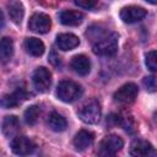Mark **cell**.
<instances>
[{
    "label": "cell",
    "instance_id": "cb8c5ba5",
    "mask_svg": "<svg viewBox=\"0 0 157 157\" xmlns=\"http://www.w3.org/2000/svg\"><path fill=\"white\" fill-rule=\"evenodd\" d=\"M142 85L147 92H156L157 91V76H146L142 80Z\"/></svg>",
    "mask_w": 157,
    "mask_h": 157
},
{
    "label": "cell",
    "instance_id": "7c38bea8",
    "mask_svg": "<svg viewBox=\"0 0 157 157\" xmlns=\"http://www.w3.org/2000/svg\"><path fill=\"white\" fill-rule=\"evenodd\" d=\"M6 7H7L10 20L15 25H20L25 15V9H23L22 2L20 0H9L6 4Z\"/></svg>",
    "mask_w": 157,
    "mask_h": 157
},
{
    "label": "cell",
    "instance_id": "9a60e30c",
    "mask_svg": "<svg viewBox=\"0 0 157 157\" xmlns=\"http://www.w3.org/2000/svg\"><path fill=\"white\" fill-rule=\"evenodd\" d=\"M80 44V39L72 33H61L56 37V47L60 50L67 52L76 48Z\"/></svg>",
    "mask_w": 157,
    "mask_h": 157
},
{
    "label": "cell",
    "instance_id": "8fae6325",
    "mask_svg": "<svg viewBox=\"0 0 157 157\" xmlns=\"http://www.w3.org/2000/svg\"><path fill=\"white\" fill-rule=\"evenodd\" d=\"M27 97L26 92L23 88H16L12 93L10 94H5L1 99V105L5 108V109H9V108H13L16 105H18L22 101H25Z\"/></svg>",
    "mask_w": 157,
    "mask_h": 157
},
{
    "label": "cell",
    "instance_id": "ac0fdd59",
    "mask_svg": "<svg viewBox=\"0 0 157 157\" xmlns=\"http://www.w3.org/2000/svg\"><path fill=\"white\" fill-rule=\"evenodd\" d=\"M47 124L49 126V129H52L53 131H56V132H60V131H64L67 126V123H66V119L60 115L59 113H50L49 117H48V120H47Z\"/></svg>",
    "mask_w": 157,
    "mask_h": 157
},
{
    "label": "cell",
    "instance_id": "d6986e66",
    "mask_svg": "<svg viewBox=\"0 0 157 157\" xmlns=\"http://www.w3.org/2000/svg\"><path fill=\"white\" fill-rule=\"evenodd\" d=\"M20 129V121L15 115H7L2 120V134L7 137L15 135Z\"/></svg>",
    "mask_w": 157,
    "mask_h": 157
},
{
    "label": "cell",
    "instance_id": "d4e9b609",
    "mask_svg": "<svg viewBox=\"0 0 157 157\" xmlns=\"http://www.w3.org/2000/svg\"><path fill=\"white\" fill-rule=\"evenodd\" d=\"M75 4L78 5L80 7H82V9L91 10V9H93L96 6L97 0H75Z\"/></svg>",
    "mask_w": 157,
    "mask_h": 157
},
{
    "label": "cell",
    "instance_id": "44dd1931",
    "mask_svg": "<svg viewBox=\"0 0 157 157\" xmlns=\"http://www.w3.org/2000/svg\"><path fill=\"white\" fill-rule=\"evenodd\" d=\"M39 114H40V108L38 105H31L26 109L25 112V120L27 124L29 125H34L39 118Z\"/></svg>",
    "mask_w": 157,
    "mask_h": 157
},
{
    "label": "cell",
    "instance_id": "3957f363",
    "mask_svg": "<svg viewBox=\"0 0 157 157\" xmlns=\"http://www.w3.org/2000/svg\"><path fill=\"white\" fill-rule=\"evenodd\" d=\"M78 118L86 124H97L101 119V105L96 99L85 103L78 110Z\"/></svg>",
    "mask_w": 157,
    "mask_h": 157
},
{
    "label": "cell",
    "instance_id": "484cf974",
    "mask_svg": "<svg viewBox=\"0 0 157 157\" xmlns=\"http://www.w3.org/2000/svg\"><path fill=\"white\" fill-rule=\"evenodd\" d=\"M147 2H150V4H153V5H157V0H146Z\"/></svg>",
    "mask_w": 157,
    "mask_h": 157
},
{
    "label": "cell",
    "instance_id": "ffe728a7",
    "mask_svg": "<svg viewBox=\"0 0 157 157\" xmlns=\"http://www.w3.org/2000/svg\"><path fill=\"white\" fill-rule=\"evenodd\" d=\"M13 54V43L12 39L9 37H4L1 39V44H0V59L2 63H6L11 59Z\"/></svg>",
    "mask_w": 157,
    "mask_h": 157
},
{
    "label": "cell",
    "instance_id": "7a4b0ae2",
    "mask_svg": "<svg viewBox=\"0 0 157 157\" xmlns=\"http://www.w3.org/2000/svg\"><path fill=\"white\" fill-rule=\"evenodd\" d=\"M92 50L96 55H99V56L114 55L118 50V34L114 32L105 34L103 38H101L93 44Z\"/></svg>",
    "mask_w": 157,
    "mask_h": 157
},
{
    "label": "cell",
    "instance_id": "ba28073f",
    "mask_svg": "<svg viewBox=\"0 0 157 157\" xmlns=\"http://www.w3.org/2000/svg\"><path fill=\"white\" fill-rule=\"evenodd\" d=\"M11 150L18 156H27L36 150V145L26 136H15L11 141Z\"/></svg>",
    "mask_w": 157,
    "mask_h": 157
},
{
    "label": "cell",
    "instance_id": "e0dca14e",
    "mask_svg": "<svg viewBox=\"0 0 157 157\" xmlns=\"http://www.w3.org/2000/svg\"><path fill=\"white\" fill-rule=\"evenodd\" d=\"M25 49L28 54H31L32 56H40L43 53H44V44L42 40H39L38 38H34V37H31V38H27L25 40Z\"/></svg>",
    "mask_w": 157,
    "mask_h": 157
},
{
    "label": "cell",
    "instance_id": "30bf717a",
    "mask_svg": "<svg viewBox=\"0 0 157 157\" xmlns=\"http://www.w3.org/2000/svg\"><path fill=\"white\" fill-rule=\"evenodd\" d=\"M93 141H94L93 132L88 130H80L74 137V146L77 151H85L92 146Z\"/></svg>",
    "mask_w": 157,
    "mask_h": 157
},
{
    "label": "cell",
    "instance_id": "2e32d148",
    "mask_svg": "<svg viewBox=\"0 0 157 157\" xmlns=\"http://www.w3.org/2000/svg\"><path fill=\"white\" fill-rule=\"evenodd\" d=\"M59 20L65 26H78L83 20V15L80 11L64 10L59 13Z\"/></svg>",
    "mask_w": 157,
    "mask_h": 157
},
{
    "label": "cell",
    "instance_id": "5bb4252c",
    "mask_svg": "<svg viewBox=\"0 0 157 157\" xmlns=\"http://www.w3.org/2000/svg\"><path fill=\"white\" fill-rule=\"evenodd\" d=\"M130 155L131 156H150L156 155L152 145L145 140H135L130 145Z\"/></svg>",
    "mask_w": 157,
    "mask_h": 157
},
{
    "label": "cell",
    "instance_id": "277c9868",
    "mask_svg": "<svg viewBox=\"0 0 157 157\" xmlns=\"http://www.w3.org/2000/svg\"><path fill=\"white\" fill-rule=\"evenodd\" d=\"M137 93H139L137 86L132 82H128V83L123 85L120 88H118V91H115L113 98H114L115 103L126 105V104L132 103L136 99Z\"/></svg>",
    "mask_w": 157,
    "mask_h": 157
},
{
    "label": "cell",
    "instance_id": "5b68a950",
    "mask_svg": "<svg viewBox=\"0 0 157 157\" xmlns=\"http://www.w3.org/2000/svg\"><path fill=\"white\" fill-rule=\"evenodd\" d=\"M123 146H124V141L120 136L108 135L101 141L98 155H101V156H114L118 151H120L123 148Z\"/></svg>",
    "mask_w": 157,
    "mask_h": 157
},
{
    "label": "cell",
    "instance_id": "7402d4cb",
    "mask_svg": "<svg viewBox=\"0 0 157 157\" xmlns=\"http://www.w3.org/2000/svg\"><path fill=\"white\" fill-rule=\"evenodd\" d=\"M105 34H108V33H105V31L104 29H102L101 27H98V26H92V27H90L88 28V31L86 32V36L91 39V40H99L101 38H103ZM94 42V43H96Z\"/></svg>",
    "mask_w": 157,
    "mask_h": 157
},
{
    "label": "cell",
    "instance_id": "9c48e42d",
    "mask_svg": "<svg viewBox=\"0 0 157 157\" xmlns=\"http://www.w3.org/2000/svg\"><path fill=\"white\" fill-rule=\"evenodd\" d=\"M147 15V11L140 6H125L120 10V18L125 23H135L141 21Z\"/></svg>",
    "mask_w": 157,
    "mask_h": 157
},
{
    "label": "cell",
    "instance_id": "52a82bcc",
    "mask_svg": "<svg viewBox=\"0 0 157 157\" xmlns=\"http://www.w3.org/2000/svg\"><path fill=\"white\" fill-rule=\"evenodd\" d=\"M32 82L36 87L37 91L39 92H45L50 87L52 83V74L48 69L40 66L37 67L32 75Z\"/></svg>",
    "mask_w": 157,
    "mask_h": 157
},
{
    "label": "cell",
    "instance_id": "6da1fadb",
    "mask_svg": "<svg viewBox=\"0 0 157 157\" xmlns=\"http://www.w3.org/2000/svg\"><path fill=\"white\" fill-rule=\"evenodd\" d=\"M82 94V87L70 80H64L59 82L56 87V96L60 101L65 103H71L78 99Z\"/></svg>",
    "mask_w": 157,
    "mask_h": 157
},
{
    "label": "cell",
    "instance_id": "8992f818",
    "mask_svg": "<svg viewBox=\"0 0 157 157\" xmlns=\"http://www.w3.org/2000/svg\"><path fill=\"white\" fill-rule=\"evenodd\" d=\"M50 26H52L50 17L43 12L33 13L29 18V22H28V28L32 32H36L39 34H44V33L49 32Z\"/></svg>",
    "mask_w": 157,
    "mask_h": 157
},
{
    "label": "cell",
    "instance_id": "603a6c76",
    "mask_svg": "<svg viewBox=\"0 0 157 157\" xmlns=\"http://www.w3.org/2000/svg\"><path fill=\"white\" fill-rule=\"evenodd\" d=\"M145 63L151 71H157V50L148 52L145 56Z\"/></svg>",
    "mask_w": 157,
    "mask_h": 157
},
{
    "label": "cell",
    "instance_id": "4fadbf2b",
    "mask_svg": "<svg viewBox=\"0 0 157 157\" xmlns=\"http://www.w3.org/2000/svg\"><path fill=\"white\" fill-rule=\"evenodd\" d=\"M70 66L76 74L81 75V76H85L91 71V61L86 55H82V54L75 55L71 59Z\"/></svg>",
    "mask_w": 157,
    "mask_h": 157
}]
</instances>
